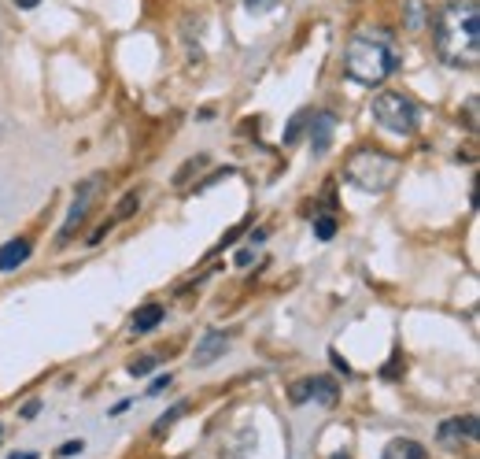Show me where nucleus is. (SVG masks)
Instances as JSON below:
<instances>
[{"instance_id":"nucleus-1","label":"nucleus","mask_w":480,"mask_h":459,"mask_svg":"<svg viewBox=\"0 0 480 459\" xmlns=\"http://www.w3.org/2000/svg\"><path fill=\"white\" fill-rule=\"evenodd\" d=\"M436 56L448 67L473 70L480 56V5L476 0H448L432 23Z\"/></svg>"},{"instance_id":"nucleus-2","label":"nucleus","mask_w":480,"mask_h":459,"mask_svg":"<svg viewBox=\"0 0 480 459\" xmlns=\"http://www.w3.org/2000/svg\"><path fill=\"white\" fill-rule=\"evenodd\" d=\"M399 70V52L388 30H358L347 52H344V74L358 86H381Z\"/></svg>"},{"instance_id":"nucleus-3","label":"nucleus","mask_w":480,"mask_h":459,"mask_svg":"<svg viewBox=\"0 0 480 459\" xmlns=\"http://www.w3.org/2000/svg\"><path fill=\"white\" fill-rule=\"evenodd\" d=\"M395 174H399V164L377 148H358L344 164V178L355 189H363V193H384V189L395 185Z\"/></svg>"},{"instance_id":"nucleus-4","label":"nucleus","mask_w":480,"mask_h":459,"mask_svg":"<svg viewBox=\"0 0 480 459\" xmlns=\"http://www.w3.org/2000/svg\"><path fill=\"white\" fill-rule=\"evenodd\" d=\"M374 119H377V126L388 130V134L411 137V134H418V126H421V111H418V104H414L407 93L384 89V93L374 97Z\"/></svg>"},{"instance_id":"nucleus-5","label":"nucleus","mask_w":480,"mask_h":459,"mask_svg":"<svg viewBox=\"0 0 480 459\" xmlns=\"http://www.w3.org/2000/svg\"><path fill=\"white\" fill-rule=\"evenodd\" d=\"M289 397H292V404L318 400V404L333 407V404H337V397H340V386H337L333 378H303V381H296V386L289 389Z\"/></svg>"},{"instance_id":"nucleus-6","label":"nucleus","mask_w":480,"mask_h":459,"mask_svg":"<svg viewBox=\"0 0 480 459\" xmlns=\"http://www.w3.org/2000/svg\"><path fill=\"white\" fill-rule=\"evenodd\" d=\"M473 441H476V415H462V418H448V423H439V445H444V448L473 445Z\"/></svg>"},{"instance_id":"nucleus-7","label":"nucleus","mask_w":480,"mask_h":459,"mask_svg":"<svg viewBox=\"0 0 480 459\" xmlns=\"http://www.w3.org/2000/svg\"><path fill=\"white\" fill-rule=\"evenodd\" d=\"M97 189H100V178H89L82 189H78L74 208H70V215H67V222H63V230H60V245H67V241H70V234H74V226L86 219V211H89V201L97 197Z\"/></svg>"},{"instance_id":"nucleus-8","label":"nucleus","mask_w":480,"mask_h":459,"mask_svg":"<svg viewBox=\"0 0 480 459\" xmlns=\"http://www.w3.org/2000/svg\"><path fill=\"white\" fill-rule=\"evenodd\" d=\"M226 349H229V333H222V330H208L204 337H199V344H196L192 363H196V367H211L218 356H226Z\"/></svg>"},{"instance_id":"nucleus-9","label":"nucleus","mask_w":480,"mask_h":459,"mask_svg":"<svg viewBox=\"0 0 480 459\" xmlns=\"http://www.w3.org/2000/svg\"><path fill=\"white\" fill-rule=\"evenodd\" d=\"M307 130H310V148L318 152V156H322V152H329V145H333L337 115H333V111H318V115H310Z\"/></svg>"},{"instance_id":"nucleus-10","label":"nucleus","mask_w":480,"mask_h":459,"mask_svg":"<svg viewBox=\"0 0 480 459\" xmlns=\"http://www.w3.org/2000/svg\"><path fill=\"white\" fill-rule=\"evenodd\" d=\"M381 459H429V455H425V445H418L414 437H392Z\"/></svg>"},{"instance_id":"nucleus-11","label":"nucleus","mask_w":480,"mask_h":459,"mask_svg":"<svg viewBox=\"0 0 480 459\" xmlns=\"http://www.w3.org/2000/svg\"><path fill=\"white\" fill-rule=\"evenodd\" d=\"M30 259V241L26 238H15V241H8L5 248H0V271H15L19 263H26Z\"/></svg>"},{"instance_id":"nucleus-12","label":"nucleus","mask_w":480,"mask_h":459,"mask_svg":"<svg viewBox=\"0 0 480 459\" xmlns=\"http://www.w3.org/2000/svg\"><path fill=\"white\" fill-rule=\"evenodd\" d=\"M159 323H163V308H159V304H144V308L134 312L130 330H134V333H148V330H155Z\"/></svg>"},{"instance_id":"nucleus-13","label":"nucleus","mask_w":480,"mask_h":459,"mask_svg":"<svg viewBox=\"0 0 480 459\" xmlns=\"http://www.w3.org/2000/svg\"><path fill=\"white\" fill-rule=\"evenodd\" d=\"M185 411H189V400H181V404H174V407H171V411H167V415H163V418H159V423L152 426V434H155V437H163V434H167V430H171V426L178 423V418H181Z\"/></svg>"},{"instance_id":"nucleus-14","label":"nucleus","mask_w":480,"mask_h":459,"mask_svg":"<svg viewBox=\"0 0 480 459\" xmlns=\"http://www.w3.org/2000/svg\"><path fill=\"white\" fill-rule=\"evenodd\" d=\"M307 123H310V111H296L292 115V123H289V130H285V145H296L300 137H303V130H307Z\"/></svg>"},{"instance_id":"nucleus-15","label":"nucleus","mask_w":480,"mask_h":459,"mask_svg":"<svg viewBox=\"0 0 480 459\" xmlns=\"http://www.w3.org/2000/svg\"><path fill=\"white\" fill-rule=\"evenodd\" d=\"M314 234H318V241H329L337 234V219L333 215H318L314 219Z\"/></svg>"},{"instance_id":"nucleus-16","label":"nucleus","mask_w":480,"mask_h":459,"mask_svg":"<svg viewBox=\"0 0 480 459\" xmlns=\"http://www.w3.org/2000/svg\"><path fill=\"white\" fill-rule=\"evenodd\" d=\"M282 0H245V8L252 12V15H266V12H273Z\"/></svg>"},{"instance_id":"nucleus-17","label":"nucleus","mask_w":480,"mask_h":459,"mask_svg":"<svg viewBox=\"0 0 480 459\" xmlns=\"http://www.w3.org/2000/svg\"><path fill=\"white\" fill-rule=\"evenodd\" d=\"M155 363H159V356H144V360H134V363H130V374H134V378H141V374H148V370H152Z\"/></svg>"},{"instance_id":"nucleus-18","label":"nucleus","mask_w":480,"mask_h":459,"mask_svg":"<svg viewBox=\"0 0 480 459\" xmlns=\"http://www.w3.org/2000/svg\"><path fill=\"white\" fill-rule=\"evenodd\" d=\"M171 386V374H159L155 381H152V386H148V397H159V393H163Z\"/></svg>"},{"instance_id":"nucleus-19","label":"nucleus","mask_w":480,"mask_h":459,"mask_svg":"<svg viewBox=\"0 0 480 459\" xmlns=\"http://www.w3.org/2000/svg\"><path fill=\"white\" fill-rule=\"evenodd\" d=\"M82 448H86V441H67L63 448H60V455L67 459V455H82Z\"/></svg>"},{"instance_id":"nucleus-20","label":"nucleus","mask_w":480,"mask_h":459,"mask_svg":"<svg viewBox=\"0 0 480 459\" xmlns=\"http://www.w3.org/2000/svg\"><path fill=\"white\" fill-rule=\"evenodd\" d=\"M466 123H469V130H476V100L466 104Z\"/></svg>"},{"instance_id":"nucleus-21","label":"nucleus","mask_w":480,"mask_h":459,"mask_svg":"<svg viewBox=\"0 0 480 459\" xmlns=\"http://www.w3.org/2000/svg\"><path fill=\"white\" fill-rule=\"evenodd\" d=\"M399 360H403V356H399V352H395V356H392V363L384 367V378H395V370H399Z\"/></svg>"},{"instance_id":"nucleus-22","label":"nucleus","mask_w":480,"mask_h":459,"mask_svg":"<svg viewBox=\"0 0 480 459\" xmlns=\"http://www.w3.org/2000/svg\"><path fill=\"white\" fill-rule=\"evenodd\" d=\"M37 411H42V404H37V400H30V404H26V407H23V418H33V415H37Z\"/></svg>"},{"instance_id":"nucleus-23","label":"nucleus","mask_w":480,"mask_h":459,"mask_svg":"<svg viewBox=\"0 0 480 459\" xmlns=\"http://www.w3.org/2000/svg\"><path fill=\"white\" fill-rule=\"evenodd\" d=\"M42 0H15V8H23V12H30V8H37Z\"/></svg>"},{"instance_id":"nucleus-24","label":"nucleus","mask_w":480,"mask_h":459,"mask_svg":"<svg viewBox=\"0 0 480 459\" xmlns=\"http://www.w3.org/2000/svg\"><path fill=\"white\" fill-rule=\"evenodd\" d=\"M252 256H255L252 248H248V252H240V256H236V267H248V263H252Z\"/></svg>"},{"instance_id":"nucleus-25","label":"nucleus","mask_w":480,"mask_h":459,"mask_svg":"<svg viewBox=\"0 0 480 459\" xmlns=\"http://www.w3.org/2000/svg\"><path fill=\"white\" fill-rule=\"evenodd\" d=\"M12 459H37V455H33V452H15Z\"/></svg>"},{"instance_id":"nucleus-26","label":"nucleus","mask_w":480,"mask_h":459,"mask_svg":"<svg viewBox=\"0 0 480 459\" xmlns=\"http://www.w3.org/2000/svg\"><path fill=\"white\" fill-rule=\"evenodd\" d=\"M333 459H347V455H344V452H337V455H333Z\"/></svg>"},{"instance_id":"nucleus-27","label":"nucleus","mask_w":480,"mask_h":459,"mask_svg":"<svg viewBox=\"0 0 480 459\" xmlns=\"http://www.w3.org/2000/svg\"><path fill=\"white\" fill-rule=\"evenodd\" d=\"M0 434H5V430H0Z\"/></svg>"}]
</instances>
